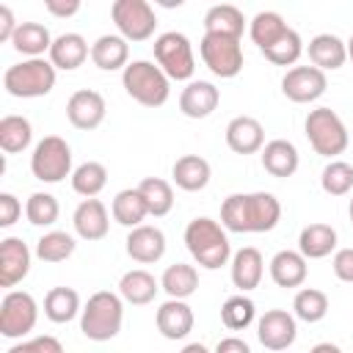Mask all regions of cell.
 Segmentation results:
<instances>
[{"label":"cell","mask_w":353,"mask_h":353,"mask_svg":"<svg viewBox=\"0 0 353 353\" xmlns=\"http://www.w3.org/2000/svg\"><path fill=\"white\" fill-rule=\"evenodd\" d=\"M110 215H113L116 223H121L127 229H135L149 215V207H146V201H143L138 188H124V190L116 193V199L110 204Z\"/></svg>","instance_id":"obj_31"},{"label":"cell","mask_w":353,"mask_h":353,"mask_svg":"<svg viewBox=\"0 0 353 353\" xmlns=\"http://www.w3.org/2000/svg\"><path fill=\"white\" fill-rule=\"evenodd\" d=\"M154 323H157V331L165 336V339H185L190 331H193V309L185 303V301H176V298H168L165 303H160L157 314H154Z\"/></svg>","instance_id":"obj_20"},{"label":"cell","mask_w":353,"mask_h":353,"mask_svg":"<svg viewBox=\"0 0 353 353\" xmlns=\"http://www.w3.org/2000/svg\"><path fill=\"white\" fill-rule=\"evenodd\" d=\"M301 52H303V41H301L298 30H292V28H287V33L276 44H270L268 50H262V55L270 63H276V66H292L301 58Z\"/></svg>","instance_id":"obj_44"},{"label":"cell","mask_w":353,"mask_h":353,"mask_svg":"<svg viewBox=\"0 0 353 353\" xmlns=\"http://www.w3.org/2000/svg\"><path fill=\"white\" fill-rule=\"evenodd\" d=\"M347 215H350V223H353V199H350V204H347Z\"/></svg>","instance_id":"obj_54"},{"label":"cell","mask_w":353,"mask_h":353,"mask_svg":"<svg viewBox=\"0 0 353 353\" xmlns=\"http://www.w3.org/2000/svg\"><path fill=\"white\" fill-rule=\"evenodd\" d=\"M121 85L143 108H160L171 94V80L154 61H130L121 72Z\"/></svg>","instance_id":"obj_4"},{"label":"cell","mask_w":353,"mask_h":353,"mask_svg":"<svg viewBox=\"0 0 353 353\" xmlns=\"http://www.w3.org/2000/svg\"><path fill=\"white\" fill-rule=\"evenodd\" d=\"M138 190H141V196H143V201L149 207V215L163 218V215H168L174 210V188H171V182H165L160 176H146V179H141Z\"/></svg>","instance_id":"obj_38"},{"label":"cell","mask_w":353,"mask_h":353,"mask_svg":"<svg viewBox=\"0 0 353 353\" xmlns=\"http://www.w3.org/2000/svg\"><path fill=\"white\" fill-rule=\"evenodd\" d=\"M74 248H77L74 237H72L69 232H61V229L44 232V234L36 240V256H39L41 262H50V265L69 259V256L74 254Z\"/></svg>","instance_id":"obj_39"},{"label":"cell","mask_w":353,"mask_h":353,"mask_svg":"<svg viewBox=\"0 0 353 353\" xmlns=\"http://www.w3.org/2000/svg\"><path fill=\"white\" fill-rule=\"evenodd\" d=\"M6 353H63V345H61L55 336L44 334V336H33V339H28V342L11 345Z\"/></svg>","instance_id":"obj_45"},{"label":"cell","mask_w":353,"mask_h":353,"mask_svg":"<svg viewBox=\"0 0 353 353\" xmlns=\"http://www.w3.org/2000/svg\"><path fill=\"white\" fill-rule=\"evenodd\" d=\"M171 176H174V185L179 190L196 193V190H204L210 185L212 168L201 154H182V157H176V163L171 168Z\"/></svg>","instance_id":"obj_27"},{"label":"cell","mask_w":353,"mask_h":353,"mask_svg":"<svg viewBox=\"0 0 353 353\" xmlns=\"http://www.w3.org/2000/svg\"><path fill=\"white\" fill-rule=\"evenodd\" d=\"M30 171L39 182H63L72 176V146L61 135H44L30 154Z\"/></svg>","instance_id":"obj_7"},{"label":"cell","mask_w":353,"mask_h":353,"mask_svg":"<svg viewBox=\"0 0 353 353\" xmlns=\"http://www.w3.org/2000/svg\"><path fill=\"white\" fill-rule=\"evenodd\" d=\"M33 141V127L25 116H17V113H8L0 119V149L6 154H17V152H25Z\"/></svg>","instance_id":"obj_35"},{"label":"cell","mask_w":353,"mask_h":353,"mask_svg":"<svg viewBox=\"0 0 353 353\" xmlns=\"http://www.w3.org/2000/svg\"><path fill=\"white\" fill-rule=\"evenodd\" d=\"M298 336V325H295V314L284 312V309H268L259 323H256V339L268 347V350H287L292 347Z\"/></svg>","instance_id":"obj_13"},{"label":"cell","mask_w":353,"mask_h":353,"mask_svg":"<svg viewBox=\"0 0 353 353\" xmlns=\"http://www.w3.org/2000/svg\"><path fill=\"white\" fill-rule=\"evenodd\" d=\"M185 245L190 256L207 270H218L232 259V243L226 237V229L207 215L193 218L185 226Z\"/></svg>","instance_id":"obj_2"},{"label":"cell","mask_w":353,"mask_h":353,"mask_svg":"<svg viewBox=\"0 0 353 353\" xmlns=\"http://www.w3.org/2000/svg\"><path fill=\"white\" fill-rule=\"evenodd\" d=\"M160 290L168 295V298H176V301H185L190 298L196 290H199V270L193 265H185V262H174L163 270L160 276Z\"/></svg>","instance_id":"obj_32"},{"label":"cell","mask_w":353,"mask_h":353,"mask_svg":"<svg viewBox=\"0 0 353 353\" xmlns=\"http://www.w3.org/2000/svg\"><path fill=\"white\" fill-rule=\"evenodd\" d=\"M287 22H284V17L279 14V11H259L251 22H248V33H251V41L259 47V52L262 50H268L270 44H276L284 33H287Z\"/></svg>","instance_id":"obj_36"},{"label":"cell","mask_w":353,"mask_h":353,"mask_svg":"<svg viewBox=\"0 0 353 353\" xmlns=\"http://www.w3.org/2000/svg\"><path fill=\"white\" fill-rule=\"evenodd\" d=\"M309 353H342V350H339L336 345H331V342H317Z\"/></svg>","instance_id":"obj_51"},{"label":"cell","mask_w":353,"mask_h":353,"mask_svg":"<svg viewBox=\"0 0 353 353\" xmlns=\"http://www.w3.org/2000/svg\"><path fill=\"white\" fill-rule=\"evenodd\" d=\"M306 52L312 66H317L320 72H334V69H342L347 61V41H342L334 33H317L309 41Z\"/></svg>","instance_id":"obj_22"},{"label":"cell","mask_w":353,"mask_h":353,"mask_svg":"<svg viewBox=\"0 0 353 353\" xmlns=\"http://www.w3.org/2000/svg\"><path fill=\"white\" fill-rule=\"evenodd\" d=\"M157 290H160V281H157L149 270H143V268L127 270V273L121 276V281H119V295H121V301H127V303H132V306H146V303H152L154 295H157Z\"/></svg>","instance_id":"obj_28"},{"label":"cell","mask_w":353,"mask_h":353,"mask_svg":"<svg viewBox=\"0 0 353 353\" xmlns=\"http://www.w3.org/2000/svg\"><path fill=\"white\" fill-rule=\"evenodd\" d=\"M254 317H256V306H254V301H251L248 295H243V292L226 298L223 306H221V320H223V325H226L229 331H243V328H248V325L254 323Z\"/></svg>","instance_id":"obj_41"},{"label":"cell","mask_w":353,"mask_h":353,"mask_svg":"<svg viewBox=\"0 0 353 353\" xmlns=\"http://www.w3.org/2000/svg\"><path fill=\"white\" fill-rule=\"evenodd\" d=\"M309 259L301 254V251H292V248H284L279 254H273L270 259V279L276 287H284V290H292V287H301L306 281V273H309Z\"/></svg>","instance_id":"obj_24"},{"label":"cell","mask_w":353,"mask_h":353,"mask_svg":"<svg viewBox=\"0 0 353 353\" xmlns=\"http://www.w3.org/2000/svg\"><path fill=\"white\" fill-rule=\"evenodd\" d=\"M298 165H301V154H298V149H295L292 141L273 138V141H268L262 146V168L270 176H279V179L292 176L298 171Z\"/></svg>","instance_id":"obj_23"},{"label":"cell","mask_w":353,"mask_h":353,"mask_svg":"<svg viewBox=\"0 0 353 353\" xmlns=\"http://www.w3.org/2000/svg\"><path fill=\"white\" fill-rule=\"evenodd\" d=\"M325 88H328V77L317 66H292L281 77V94L298 105L320 99L325 94Z\"/></svg>","instance_id":"obj_12"},{"label":"cell","mask_w":353,"mask_h":353,"mask_svg":"<svg viewBox=\"0 0 353 353\" xmlns=\"http://www.w3.org/2000/svg\"><path fill=\"white\" fill-rule=\"evenodd\" d=\"M154 61L165 72L168 80H190L196 72L190 39L179 30H168L154 39Z\"/></svg>","instance_id":"obj_8"},{"label":"cell","mask_w":353,"mask_h":353,"mask_svg":"<svg viewBox=\"0 0 353 353\" xmlns=\"http://www.w3.org/2000/svg\"><path fill=\"white\" fill-rule=\"evenodd\" d=\"M91 61L97 69L102 72H116V69H127L130 63V44L124 36L116 33H105L91 44Z\"/></svg>","instance_id":"obj_25"},{"label":"cell","mask_w":353,"mask_h":353,"mask_svg":"<svg viewBox=\"0 0 353 353\" xmlns=\"http://www.w3.org/2000/svg\"><path fill=\"white\" fill-rule=\"evenodd\" d=\"M105 113H108V105H105V97L94 88H80L69 97L66 102V119L72 127L77 130H97L102 121H105Z\"/></svg>","instance_id":"obj_14"},{"label":"cell","mask_w":353,"mask_h":353,"mask_svg":"<svg viewBox=\"0 0 353 353\" xmlns=\"http://www.w3.org/2000/svg\"><path fill=\"white\" fill-rule=\"evenodd\" d=\"M55 66L47 58H25L22 63H14L3 74V88L17 99H36L47 97L55 88Z\"/></svg>","instance_id":"obj_5"},{"label":"cell","mask_w":353,"mask_h":353,"mask_svg":"<svg viewBox=\"0 0 353 353\" xmlns=\"http://www.w3.org/2000/svg\"><path fill=\"white\" fill-rule=\"evenodd\" d=\"M30 270V248L19 237L0 240V287H17Z\"/></svg>","instance_id":"obj_15"},{"label":"cell","mask_w":353,"mask_h":353,"mask_svg":"<svg viewBox=\"0 0 353 353\" xmlns=\"http://www.w3.org/2000/svg\"><path fill=\"white\" fill-rule=\"evenodd\" d=\"M303 130H306V138L312 143V149L323 157H336L347 149L350 143V132L345 127V121L336 116V110L331 108H314L309 110L306 121H303Z\"/></svg>","instance_id":"obj_6"},{"label":"cell","mask_w":353,"mask_h":353,"mask_svg":"<svg viewBox=\"0 0 353 353\" xmlns=\"http://www.w3.org/2000/svg\"><path fill=\"white\" fill-rule=\"evenodd\" d=\"M265 273V259L259 254V248L254 245H243L240 251L232 254V284L240 292H251L259 287Z\"/></svg>","instance_id":"obj_21"},{"label":"cell","mask_w":353,"mask_h":353,"mask_svg":"<svg viewBox=\"0 0 353 353\" xmlns=\"http://www.w3.org/2000/svg\"><path fill=\"white\" fill-rule=\"evenodd\" d=\"M80 312H83L80 295H77V290H72V287H52V290L44 295V314H47V320H52V323H58V325L74 320Z\"/></svg>","instance_id":"obj_34"},{"label":"cell","mask_w":353,"mask_h":353,"mask_svg":"<svg viewBox=\"0 0 353 353\" xmlns=\"http://www.w3.org/2000/svg\"><path fill=\"white\" fill-rule=\"evenodd\" d=\"M72 223H74V232L77 237L94 243V240H102L110 229V218H108V207L99 201V199H83L77 207H74V215H72Z\"/></svg>","instance_id":"obj_18"},{"label":"cell","mask_w":353,"mask_h":353,"mask_svg":"<svg viewBox=\"0 0 353 353\" xmlns=\"http://www.w3.org/2000/svg\"><path fill=\"white\" fill-rule=\"evenodd\" d=\"M124 323V301L110 290L94 292L80 312V331L91 342H108L119 336Z\"/></svg>","instance_id":"obj_3"},{"label":"cell","mask_w":353,"mask_h":353,"mask_svg":"<svg viewBox=\"0 0 353 353\" xmlns=\"http://www.w3.org/2000/svg\"><path fill=\"white\" fill-rule=\"evenodd\" d=\"M124 243H127L124 248H127L130 259H135L141 265L160 262L165 254V234H163V229H157L152 223H141V226L130 229Z\"/></svg>","instance_id":"obj_16"},{"label":"cell","mask_w":353,"mask_h":353,"mask_svg":"<svg viewBox=\"0 0 353 353\" xmlns=\"http://www.w3.org/2000/svg\"><path fill=\"white\" fill-rule=\"evenodd\" d=\"M61 215V204L52 193H44V190H36L28 196L25 201V218L33 223V226H52Z\"/></svg>","instance_id":"obj_42"},{"label":"cell","mask_w":353,"mask_h":353,"mask_svg":"<svg viewBox=\"0 0 353 353\" xmlns=\"http://www.w3.org/2000/svg\"><path fill=\"white\" fill-rule=\"evenodd\" d=\"M17 28H19V22H17L14 11L8 6H0V41H11Z\"/></svg>","instance_id":"obj_49"},{"label":"cell","mask_w":353,"mask_h":353,"mask_svg":"<svg viewBox=\"0 0 353 353\" xmlns=\"http://www.w3.org/2000/svg\"><path fill=\"white\" fill-rule=\"evenodd\" d=\"M88 55H91V47L80 33H61V36H55V41L50 47V63L63 72L83 66Z\"/></svg>","instance_id":"obj_26"},{"label":"cell","mask_w":353,"mask_h":353,"mask_svg":"<svg viewBox=\"0 0 353 353\" xmlns=\"http://www.w3.org/2000/svg\"><path fill=\"white\" fill-rule=\"evenodd\" d=\"M39 303L25 290H8L0 301V334L6 339H22L36 328Z\"/></svg>","instance_id":"obj_9"},{"label":"cell","mask_w":353,"mask_h":353,"mask_svg":"<svg viewBox=\"0 0 353 353\" xmlns=\"http://www.w3.org/2000/svg\"><path fill=\"white\" fill-rule=\"evenodd\" d=\"M226 146L234 154H254L265 146V127L254 116H234L226 124Z\"/></svg>","instance_id":"obj_17"},{"label":"cell","mask_w":353,"mask_h":353,"mask_svg":"<svg viewBox=\"0 0 353 353\" xmlns=\"http://www.w3.org/2000/svg\"><path fill=\"white\" fill-rule=\"evenodd\" d=\"M221 102V91L210 80H190L179 94V110L188 119H207Z\"/></svg>","instance_id":"obj_19"},{"label":"cell","mask_w":353,"mask_h":353,"mask_svg":"<svg viewBox=\"0 0 353 353\" xmlns=\"http://www.w3.org/2000/svg\"><path fill=\"white\" fill-rule=\"evenodd\" d=\"M52 41L55 39L50 36L47 25H41V22H19V28H17L14 39H11V47L17 52L28 55V58H41L44 52H50Z\"/></svg>","instance_id":"obj_33"},{"label":"cell","mask_w":353,"mask_h":353,"mask_svg":"<svg viewBox=\"0 0 353 353\" xmlns=\"http://www.w3.org/2000/svg\"><path fill=\"white\" fill-rule=\"evenodd\" d=\"M281 221V201L268 193H232L221 204V226L226 232L251 234V232H270Z\"/></svg>","instance_id":"obj_1"},{"label":"cell","mask_w":353,"mask_h":353,"mask_svg":"<svg viewBox=\"0 0 353 353\" xmlns=\"http://www.w3.org/2000/svg\"><path fill=\"white\" fill-rule=\"evenodd\" d=\"M110 17L119 28V36L127 41H146L154 36L157 17L146 0H116L110 6Z\"/></svg>","instance_id":"obj_11"},{"label":"cell","mask_w":353,"mask_h":353,"mask_svg":"<svg viewBox=\"0 0 353 353\" xmlns=\"http://www.w3.org/2000/svg\"><path fill=\"white\" fill-rule=\"evenodd\" d=\"M179 353H210V350H207L201 342H190V345H185Z\"/></svg>","instance_id":"obj_52"},{"label":"cell","mask_w":353,"mask_h":353,"mask_svg":"<svg viewBox=\"0 0 353 353\" xmlns=\"http://www.w3.org/2000/svg\"><path fill=\"white\" fill-rule=\"evenodd\" d=\"M199 52L204 66L215 74V77H237L243 69V44L240 39L232 36H218V33H204L199 41Z\"/></svg>","instance_id":"obj_10"},{"label":"cell","mask_w":353,"mask_h":353,"mask_svg":"<svg viewBox=\"0 0 353 353\" xmlns=\"http://www.w3.org/2000/svg\"><path fill=\"white\" fill-rule=\"evenodd\" d=\"M44 8L52 14V17H74L80 11V0H47Z\"/></svg>","instance_id":"obj_48"},{"label":"cell","mask_w":353,"mask_h":353,"mask_svg":"<svg viewBox=\"0 0 353 353\" xmlns=\"http://www.w3.org/2000/svg\"><path fill=\"white\" fill-rule=\"evenodd\" d=\"M347 58H350V61H353V36H350V39H347Z\"/></svg>","instance_id":"obj_53"},{"label":"cell","mask_w":353,"mask_h":353,"mask_svg":"<svg viewBox=\"0 0 353 353\" xmlns=\"http://www.w3.org/2000/svg\"><path fill=\"white\" fill-rule=\"evenodd\" d=\"M292 312L303 323H320L328 314V295L314 287H303L292 298Z\"/></svg>","instance_id":"obj_40"},{"label":"cell","mask_w":353,"mask_h":353,"mask_svg":"<svg viewBox=\"0 0 353 353\" xmlns=\"http://www.w3.org/2000/svg\"><path fill=\"white\" fill-rule=\"evenodd\" d=\"M336 248V229L331 223H309L298 234V251L306 259H323Z\"/></svg>","instance_id":"obj_30"},{"label":"cell","mask_w":353,"mask_h":353,"mask_svg":"<svg viewBox=\"0 0 353 353\" xmlns=\"http://www.w3.org/2000/svg\"><path fill=\"white\" fill-rule=\"evenodd\" d=\"M331 268H334V273H336L339 281L353 284V248H339V251H334Z\"/></svg>","instance_id":"obj_47"},{"label":"cell","mask_w":353,"mask_h":353,"mask_svg":"<svg viewBox=\"0 0 353 353\" xmlns=\"http://www.w3.org/2000/svg\"><path fill=\"white\" fill-rule=\"evenodd\" d=\"M212 353H251V347H248V342L240 339V336H223V339L215 345Z\"/></svg>","instance_id":"obj_50"},{"label":"cell","mask_w":353,"mask_h":353,"mask_svg":"<svg viewBox=\"0 0 353 353\" xmlns=\"http://www.w3.org/2000/svg\"><path fill=\"white\" fill-rule=\"evenodd\" d=\"M108 185V168L97 160H85L72 171V190L83 199H97Z\"/></svg>","instance_id":"obj_37"},{"label":"cell","mask_w":353,"mask_h":353,"mask_svg":"<svg viewBox=\"0 0 353 353\" xmlns=\"http://www.w3.org/2000/svg\"><path fill=\"white\" fill-rule=\"evenodd\" d=\"M320 185L328 196H347L353 190V165L345 160H331L320 174Z\"/></svg>","instance_id":"obj_43"},{"label":"cell","mask_w":353,"mask_h":353,"mask_svg":"<svg viewBox=\"0 0 353 353\" xmlns=\"http://www.w3.org/2000/svg\"><path fill=\"white\" fill-rule=\"evenodd\" d=\"M245 30V17L237 6L232 3H218L207 8L204 14V33H218V36H232L240 39Z\"/></svg>","instance_id":"obj_29"},{"label":"cell","mask_w":353,"mask_h":353,"mask_svg":"<svg viewBox=\"0 0 353 353\" xmlns=\"http://www.w3.org/2000/svg\"><path fill=\"white\" fill-rule=\"evenodd\" d=\"M19 215H22L19 199H17L14 193H0V226H3V229L14 226V223L19 221Z\"/></svg>","instance_id":"obj_46"}]
</instances>
